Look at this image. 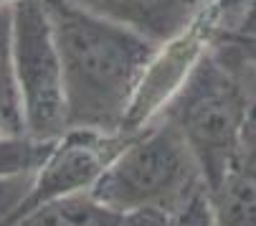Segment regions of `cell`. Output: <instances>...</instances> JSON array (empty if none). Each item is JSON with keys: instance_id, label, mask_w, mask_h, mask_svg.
Returning a JSON list of instances; mask_svg holds the SVG:
<instances>
[{"instance_id": "cell-1", "label": "cell", "mask_w": 256, "mask_h": 226, "mask_svg": "<svg viewBox=\"0 0 256 226\" xmlns=\"http://www.w3.org/2000/svg\"><path fill=\"white\" fill-rule=\"evenodd\" d=\"M64 69L68 130L124 132L160 44L68 0H44Z\"/></svg>"}, {"instance_id": "cell-2", "label": "cell", "mask_w": 256, "mask_h": 226, "mask_svg": "<svg viewBox=\"0 0 256 226\" xmlns=\"http://www.w3.org/2000/svg\"><path fill=\"white\" fill-rule=\"evenodd\" d=\"M200 188L206 180L186 140L170 122L155 120L130 135L94 183L92 196L120 213L168 216Z\"/></svg>"}, {"instance_id": "cell-3", "label": "cell", "mask_w": 256, "mask_h": 226, "mask_svg": "<svg viewBox=\"0 0 256 226\" xmlns=\"http://www.w3.org/2000/svg\"><path fill=\"white\" fill-rule=\"evenodd\" d=\"M254 107L244 87L208 49L158 120L178 130L200 168L206 188H213L236 158Z\"/></svg>"}, {"instance_id": "cell-4", "label": "cell", "mask_w": 256, "mask_h": 226, "mask_svg": "<svg viewBox=\"0 0 256 226\" xmlns=\"http://www.w3.org/2000/svg\"><path fill=\"white\" fill-rule=\"evenodd\" d=\"M13 61L26 135L36 140L64 137L68 132L64 69L44 0L13 6Z\"/></svg>"}, {"instance_id": "cell-5", "label": "cell", "mask_w": 256, "mask_h": 226, "mask_svg": "<svg viewBox=\"0 0 256 226\" xmlns=\"http://www.w3.org/2000/svg\"><path fill=\"white\" fill-rule=\"evenodd\" d=\"M127 140V132L106 135L94 130H68L64 137L56 140L44 165L33 173L28 191L23 193V198L18 201V206L3 226H16L36 208L54 203L58 198L92 191L99 175L114 160V155L124 147Z\"/></svg>"}, {"instance_id": "cell-6", "label": "cell", "mask_w": 256, "mask_h": 226, "mask_svg": "<svg viewBox=\"0 0 256 226\" xmlns=\"http://www.w3.org/2000/svg\"><path fill=\"white\" fill-rule=\"evenodd\" d=\"M224 28L221 16L213 6H208L200 18L172 41L160 44L152 64L148 66L142 77V84L137 89V97L132 102V109L124 122V132H140L160 117L165 104L175 97V92L182 87L190 69L198 64V59L210 49L213 36Z\"/></svg>"}, {"instance_id": "cell-7", "label": "cell", "mask_w": 256, "mask_h": 226, "mask_svg": "<svg viewBox=\"0 0 256 226\" xmlns=\"http://www.w3.org/2000/svg\"><path fill=\"white\" fill-rule=\"evenodd\" d=\"M68 3L122 23L155 44H168L182 31H188L210 6L208 0H68Z\"/></svg>"}, {"instance_id": "cell-8", "label": "cell", "mask_w": 256, "mask_h": 226, "mask_svg": "<svg viewBox=\"0 0 256 226\" xmlns=\"http://www.w3.org/2000/svg\"><path fill=\"white\" fill-rule=\"evenodd\" d=\"M216 226H256V107L236 158L208 188Z\"/></svg>"}, {"instance_id": "cell-9", "label": "cell", "mask_w": 256, "mask_h": 226, "mask_svg": "<svg viewBox=\"0 0 256 226\" xmlns=\"http://www.w3.org/2000/svg\"><path fill=\"white\" fill-rule=\"evenodd\" d=\"M160 213H120L99 203L92 191L74 193L36 208L16 226H144Z\"/></svg>"}, {"instance_id": "cell-10", "label": "cell", "mask_w": 256, "mask_h": 226, "mask_svg": "<svg viewBox=\"0 0 256 226\" xmlns=\"http://www.w3.org/2000/svg\"><path fill=\"white\" fill-rule=\"evenodd\" d=\"M3 135H26L13 61V6L0 8V137Z\"/></svg>"}, {"instance_id": "cell-11", "label": "cell", "mask_w": 256, "mask_h": 226, "mask_svg": "<svg viewBox=\"0 0 256 226\" xmlns=\"http://www.w3.org/2000/svg\"><path fill=\"white\" fill-rule=\"evenodd\" d=\"M210 54L256 104V33L221 28L210 41Z\"/></svg>"}, {"instance_id": "cell-12", "label": "cell", "mask_w": 256, "mask_h": 226, "mask_svg": "<svg viewBox=\"0 0 256 226\" xmlns=\"http://www.w3.org/2000/svg\"><path fill=\"white\" fill-rule=\"evenodd\" d=\"M56 140H36L30 135H3L0 137V178L13 175H30L36 173Z\"/></svg>"}, {"instance_id": "cell-13", "label": "cell", "mask_w": 256, "mask_h": 226, "mask_svg": "<svg viewBox=\"0 0 256 226\" xmlns=\"http://www.w3.org/2000/svg\"><path fill=\"white\" fill-rule=\"evenodd\" d=\"M162 226H216L208 188H200L186 203H180L175 211H170L165 216Z\"/></svg>"}, {"instance_id": "cell-14", "label": "cell", "mask_w": 256, "mask_h": 226, "mask_svg": "<svg viewBox=\"0 0 256 226\" xmlns=\"http://www.w3.org/2000/svg\"><path fill=\"white\" fill-rule=\"evenodd\" d=\"M208 3L218 11L224 28L231 31V28L238 26V21H241V16H244V11L248 6V0H208Z\"/></svg>"}, {"instance_id": "cell-15", "label": "cell", "mask_w": 256, "mask_h": 226, "mask_svg": "<svg viewBox=\"0 0 256 226\" xmlns=\"http://www.w3.org/2000/svg\"><path fill=\"white\" fill-rule=\"evenodd\" d=\"M231 31L256 33V0H248V6H246V11H244V16H241L238 26H236V28H231Z\"/></svg>"}, {"instance_id": "cell-16", "label": "cell", "mask_w": 256, "mask_h": 226, "mask_svg": "<svg viewBox=\"0 0 256 226\" xmlns=\"http://www.w3.org/2000/svg\"><path fill=\"white\" fill-rule=\"evenodd\" d=\"M162 221H165V216H152L148 223H144V226H162Z\"/></svg>"}, {"instance_id": "cell-17", "label": "cell", "mask_w": 256, "mask_h": 226, "mask_svg": "<svg viewBox=\"0 0 256 226\" xmlns=\"http://www.w3.org/2000/svg\"><path fill=\"white\" fill-rule=\"evenodd\" d=\"M16 3H20V0H0V8H10Z\"/></svg>"}]
</instances>
